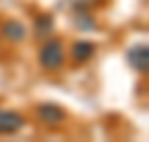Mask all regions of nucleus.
Here are the masks:
<instances>
[{
    "mask_svg": "<svg viewBox=\"0 0 149 142\" xmlns=\"http://www.w3.org/2000/svg\"><path fill=\"white\" fill-rule=\"evenodd\" d=\"M74 25L78 27L80 31H93L96 29V20H93V16L91 13H87V11H76V16H74Z\"/></svg>",
    "mask_w": 149,
    "mask_h": 142,
    "instance_id": "8",
    "label": "nucleus"
},
{
    "mask_svg": "<svg viewBox=\"0 0 149 142\" xmlns=\"http://www.w3.org/2000/svg\"><path fill=\"white\" fill-rule=\"evenodd\" d=\"M38 62L45 71H58L65 64V44L58 38H51L40 47L38 51Z\"/></svg>",
    "mask_w": 149,
    "mask_h": 142,
    "instance_id": "1",
    "label": "nucleus"
},
{
    "mask_svg": "<svg viewBox=\"0 0 149 142\" xmlns=\"http://www.w3.org/2000/svg\"><path fill=\"white\" fill-rule=\"evenodd\" d=\"M0 36L5 40H9V42H22L27 38V29L18 20H5L2 27H0Z\"/></svg>",
    "mask_w": 149,
    "mask_h": 142,
    "instance_id": "6",
    "label": "nucleus"
},
{
    "mask_svg": "<svg viewBox=\"0 0 149 142\" xmlns=\"http://www.w3.org/2000/svg\"><path fill=\"white\" fill-rule=\"evenodd\" d=\"M51 29H54V18H51V16L42 13V16H38V18H36V25H33V36L42 38V36H47V33H51Z\"/></svg>",
    "mask_w": 149,
    "mask_h": 142,
    "instance_id": "7",
    "label": "nucleus"
},
{
    "mask_svg": "<svg viewBox=\"0 0 149 142\" xmlns=\"http://www.w3.org/2000/svg\"><path fill=\"white\" fill-rule=\"evenodd\" d=\"M25 127V118L16 111L0 109V136H11Z\"/></svg>",
    "mask_w": 149,
    "mask_h": 142,
    "instance_id": "4",
    "label": "nucleus"
},
{
    "mask_svg": "<svg viewBox=\"0 0 149 142\" xmlns=\"http://www.w3.org/2000/svg\"><path fill=\"white\" fill-rule=\"evenodd\" d=\"M125 58H127V62H129V67L134 71H138V73H147L149 71V49H147V44H134V47H129L127 53H125Z\"/></svg>",
    "mask_w": 149,
    "mask_h": 142,
    "instance_id": "3",
    "label": "nucleus"
},
{
    "mask_svg": "<svg viewBox=\"0 0 149 142\" xmlns=\"http://www.w3.org/2000/svg\"><path fill=\"white\" fill-rule=\"evenodd\" d=\"M36 116L45 127H60V124L67 120L65 109H62L60 105H56V102H42V105H38Z\"/></svg>",
    "mask_w": 149,
    "mask_h": 142,
    "instance_id": "2",
    "label": "nucleus"
},
{
    "mask_svg": "<svg viewBox=\"0 0 149 142\" xmlns=\"http://www.w3.org/2000/svg\"><path fill=\"white\" fill-rule=\"evenodd\" d=\"M93 53H96V44L89 42V40H76V42L71 44V49H69V56H71V60L78 62V64H82V62L91 60Z\"/></svg>",
    "mask_w": 149,
    "mask_h": 142,
    "instance_id": "5",
    "label": "nucleus"
}]
</instances>
